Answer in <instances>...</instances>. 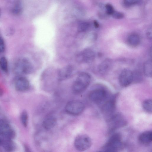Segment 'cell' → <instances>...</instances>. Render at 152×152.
<instances>
[{
    "label": "cell",
    "instance_id": "cell-3",
    "mask_svg": "<svg viewBox=\"0 0 152 152\" xmlns=\"http://www.w3.org/2000/svg\"><path fill=\"white\" fill-rule=\"evenodd\" d=\"M108 121L109 130L113 131L126 125L127 123L123 116L119 113L110 115Z\"/></svg>",
    "mask_w": 152,
    "mask_h": 152
},
{
    "label": "cell",
    "instance_id": "cell-23",
    "mask_svg": "<svg viewBox=\"0 0 152 152\" xmlns=\"http://www.w3.org/2000/svg\"><path fill=\"white\" fill-rule=\"evenodd\" d=\"M22 11V7L19 3H17L11 9L12 13L14 15L20 14Z\"/></svg>",
    "mask_w": 152,
    "mask_h": 152
},
{
    "label": "cell",
    "instance_id": "cell-21",
    "mask_svg": "<svg viewBox=\"0 0 152 152\" xmlns=\"http://www.w3.org/2000/svg\"><path fill=\"white\" fill-rule=\"evenodd\" d=\"M0 68L4 72H7L8 70V62L6 58L2 57L0 58Z\"/></svg>",
    "mask_w": 152,
    "mask_h": 152
},
{
    "label": "cell",
    "instance_id": "cell-32",
    "mask_svg": "<svg viewBox=\"0 0 152 152\" xmlns=\"http://www.w3.org/2000/svg\"><path fill=\"white\" fill-rule=\"evenodd\" d=\"M1 8H0V15L1 14Z\"/></svg>",
    "mask_w": 152,
    "mask_h": 152
},
{
    "label": "cell",
    "instance_id": "cell-14",
    "mask_svg": "<svg viewBox=\"0 0 152 152\" xmlns=\"http://www.w3.org/2000/svg\"><path fill=\"white\" fill-rule=\"evenodd\" d=\"M73 71V68L71 66H67L62 68L58 72V79L63 80L67 79L71 75Z\"/></svg>",
    "mask_w": 152,
    "mask_h": 152
},
{
    "label": "cell",
    "instance_id": "cell-19",
    "mask_svg": "<svg viewBox=\"0 0 152 152\" xmlns=\"http://www.w3.org/2000/svg\"><path fill=\"white\" fill-rule=\"evenodd\" d=\"M143 71L145 75L146 76L151 77L152 75L151 59H148L145 62L143 65Z\"/></svg>",
    "mask_w": 152,
    "mask_h": 152
},
{
    "label": "cell",
    "instance_id": "cell-18",
    "mask_svg": "<svg viewBox=\"0 0 152 152\" xmlns=\"http://www.w3.org/2000/svg\"><path fill=\"white\" fill-rule=\"evenodd\" d=\"M127 41L128 45L131 46L136 47L140 42L139 36L136 33H132L129 35L127 37Z\"/></svg>",
    "mask_w": 152,
    "mask_h": 152
},
{
    "label": "cell",
    "instance_id": "cell-28",
    "mask_svg": "<svg viewBox=\"0 0 152 152\" xmlns=\"http://www.w3.org/2000/svg\"><path fill=\"white\" fill-rule=\"evenodd\" d=\"M5 45L3 38L0 37V53H3L5 50Z\"/></svg>",
    "mask_w": 152,
    "mask_h": 152
},
{
    "label": "cell",
    "instance_id": "cell-15",
    "mask_svg": "<svg viewBox=\"0 0 152 152\" xmlns=\"http://www.w3.org/2000/svg\"><path fill=\"white\" fill-rule=\"evenodd\" d=\"M57 122V119L53 115H50L46 117L42 122V126L46 130H50L53 128Z\"/></svg>",
    "mask_w": 152,
    "mask_h": 152
},
{
    "label": "cell",
    "instance_id": "cell-12",
    "mask_svg": "<svg viewBox=\"0 0 152 152\" xmlns=\"http://www.w3.org/2000/svg\"><path fill=\"white\" fill-rule=\"evenodd\" d=\"M15 89L19 91H24L27 90L29 87V83L25 77L20 76L15 80L14 83Z\"/></svg>",
    "mask_w": 152,
    "mask_h": 152
},
{
    "label": "cell",
    "instance_id": "cell-31",
    "mask_svg": "<svg viewBox=\"0 0 152 152\" xmlns=\"http://www.w3.org/2000/svg\"><path fill=\"white\" fill-rule=\"evenodd\" d=\"M4 93V90L0 86V97L2 96Z\"/></svg>",
    "mask_w": 152,
    "mask_h": 152
},
{
    "label": "cell",
    "instance_id": "cell-27",
    "mask_svg": "<svg viewBox=\"0 0 152 152\" xmlns=\"http://www.w3.org/2000/svg\"><path fill=\"white\" fill-rule=\"evenodd\" d=\"M113 17L115 19H121L124 17V15L122 12L114 11L112 15Z\"/></svg>",
    "mask_w": 152,
    "mask_h": 152
},
{
    "label": "cell",
    "instance_id": "cell-17",
    "mask_svg": "<svg viewBox=\"0 0 152 152\" xmlns=\"http://www.w3.org/2000/svg\"><path fill=\"white\" fill-rule=\"evenodd\" d=\"M12 140L8 138L5 139L1 142V146L7 151H13L16 148V145Z\"/></svg>",
    "mask_w": 152,
    "mask_h": 152
},
{
    "label": "cell",
    "instance_id": "cell-8",
    "mask_svg": "<svg viewBox=\"0 0 152 152\" xmlns=\"http://www.w3.org/2000/svg\"><path fill=\"white\" fill-rule=\"evenodd\" d=\"M95 53L91 49H86L79 53L77 55L76 61L80 63H90L95 58Z\"/></svg>",
    "mask_w": 152,
    "mask_h": 152
},
{
    "label": "cell",
    "instance_id": "cell-9",
    "mask_svg": "<svg viewBox=\"0 0 152 152\" xmlns=\"http://www.w3.org/2000/svg\"><path fill=\"white\" fill-rule=\"evenodd\" d=\"M116 97V95L109 96L101 104V110L104 113L110 115L112 114L115 107Z\"/></svg>",
    "mask_w": 152,
    "mask_h": 152
},
{
    "label": "cell",
    "instance_id": "cell-10",
    "mask_svg": "<svg viewBox=\"0 0 152 152\" xmlns=\"http://www.w3.org/2000/svg\"><path fill=\"white\" fill-rule=\"evenodd\" d=\"M118 80L122 86L126 87L129 86L133 81V72L129 69H124L119 75Z\"/></svg>",
    "mask_w": 152,
    "mask_h": 152
},
{
    "label": "cell",
    "instance_id": "cell-29",
    "mask_svg": "<svg viewBox=\"0 0 152 152\" xmlns=\"http://www.w3.org/2000/svg\"><path fill=\"white\" fill-rule=\"evenodd\" d=\"M152 28L149 27L147 30L146 35L147 37L150 39H151L152 37Z\"/></svg>",
    "mask_w": 152,
    "mask_h": 152
},
{
    "label": "cell",
    "instance_id": "cell-22",
    "mask_svg": "<svg viewBox=\"0 0 152 152\" xmlns=\"http://www.w3.org/2000/svg\"><path fill=\"white\" fill-rule=\"evenodd\" d=\"M20 120L23 126L26 127L28 124V116L27 112L25 111H23L20 115Z\"/></svg>",
    "mask_w": 152,
    "mask_h": 152
},
{
    "label": "cell",
    "instance_id": "cell-6",
    "mask_svg": "<svg viewBox=\"0 0 152 152\" xmlns=\"http://www.w3.org/2000/svg\"><path fill=\"white\" fill-rule=\"evenodd\" d=\"M92 145L91 138L85 134L80 135L75 139L74 145L75 148L80 151H84L89 149Z\"/></svg>",
    "mask_w": 152,
    "mask_h": 152
},
{
    "label": "cell",
    "instance_id": "cell-4",
    "mask_svg": "<svg viewBox=\"0 0 152 152\" xmlns=\"http://www.w3.org/2000/svg\"><path fill=\"white\" fill-rule=\"evenodd\" d=\"M33 67L30 62L26 58L18 60L15 64L14 71L18 74H27L31 73Z\"/></svg>",
    "mask_w": 152,
    "mask_h": 152
},
{
    "label": "cell",
    "instance_id": "cell-1",
    "mask_svg": "<svg viewBox=\"0 0 152 152\" xmlns=\"http://www.w3.org/2000/svg\"><path fill=\"white\" fill-rule=\"evenodd\" d=\"M90 75L86 72L80 73L74 82L72 86L73 91L79 93L84 91L88 86L91 81Z\"/></svg>",
    "mask_w": 152,
    "mask_h": 152
},
{
    "label": "cell",
    "instance_id": "cell-13",
    "mask_svg": "<svg viewBox=\"0 0 152 152\" xmlns=\"http://www.w3.org/2000/svg\"><path fill=\"white\" fill-rule=\"evenodd\" d=\"M112 61L107 58L103 61L99 65L98 70L101 75H104L107 73L110 70L112 65Z\"/></svg>",
    "mask_w": 152,
    "mask_h": 152
},
{
    "label": "cell",
    "instance_id": "cell-20",
    "mask_svg": "<svg viewBox=\"0 0 152 152\" xmlns=\"http://www.w3.org/2000/svg\"><path fill=\"white\" fill-rule=\"evenodd\" d=\"M152 104L151 99H147L143 102L142 107L145 111L149 113H151L152 111Z\"/></svg>",
    "mask_w": 152,
    "mask_h": 152
},
{
    "label": "cell",
    "instance_id": "cell-16",
    "mask_svg": "<svg viewBox=\"0 0 152 152\" xmlns=\"http://www.w3.org/2000/svg\"><path fill=\"white\" fill-rule=\"evenodd\" d=\"M138 140L140 142L144 145L150 144L152 140L151 131H147L141 133L139 136Z\"/></svg>",
    "mask_w": 152,
    "mask_h": 152
},
{
    "label": "cell",
    "instance_id": "cell-11",
    "mask_svg": "<svg viewBox=\"0 0 152 152\" xmlns=\"http://www.w3.org/2000/svg\"><path fill=\"white\" fill-rule=\"evenodd\" d=\"M0 132L5 137L12 139L15 132L10 124L4 120L0 118Z\"/></svg>",
    "mask_w": 152,
    "mask_h": 152
},
{
    "label": "cell",
    "instance_id": "cell-2",
    "mask_svg": "<svg viewBox=\"0 0 152 152\" xmlns=\"http://www.w3.org/2000/svg\"><path fill=\"white\" fill-rule=\"evenodd\" d=\"M121 134L118 133L112 135L102 148L104 151H116L122 147V142Z\"/></svg>",
    "mask_w": 152,
    "mask_h": 152
},
{
    "label": "cell",
    "instance_id": "cell-24",
    "mask_svg": "<svg viewBox=\"0 0 152 152\" xmlns=\"http://www.w3.org/2000/svg\"><path fill=\"white\" fill-rule=\"evenodd\" d=\"M90 24L87 22H83L80 23L78 26V31L83 32L87 31L90 27Z\"/></svg>",
    "mask_w": 152,
    "mask_h": 152
},
{
    "label": "cell",
    "instance_id": "cell-26",
    "mask_svg": "<svg viewBox=\"0 0 152 152\" xmlns=\"http://www.w3.org/2000/svg\"><path fill=\"white\" fill-rule=\"evenodd\" d=\"M105 9L107 14L108 15H111L115 11L113 6L110 4L108 3L105 6Z\"/></svg>",
    "mask_w": 152,
    "mask_h": 152
},
{
    "label": "cell",
    "instance_id": "cell-30",
    "mask_svg": "<svg viewBox=\"0 0 152 152\" xmlns=\"http://www.w3.org/2000/svg\"><path fill=\"white\" fill-rule=\"evenodd\" d=\"M94 24L95 27L96 28H97L99 26V23L96 20H95L94 22Z\"/></svg>",
    "mask_w": 152,
    "mask_h": 152
},
{
    "label": "cell",
    "instance_id": "cell-25",
    "mask_svg": "<svg viewBox=\"0 0 152 152\" xmlns=\"http://www.w3.org/2000/svg\"><path fill=\"white\" fill-rule=\"evenodd\" d=\"M141 0H124V5L127 7H130L137 4Z\"/></svg>",
    "mask_w": 152,
    "mask_h": 152
},
{
    "label": "cell",
    "instance_id": "cell-7",
    "mask_svg": "<svg viewBox=\"0 0 152 152\" xmlns=\"http://www.w3.org/2000/svg\"><path fill=\"white\" fill-rule=\"evenodd\" d=\"M85 108L84 104L79 100H73L66 104L65 110L68 114L73 115H77L81 113Z\"/></svg>",
    "mask_w": 152,
    "mask_h": 152
},
{
    "label": "cell",
    "instance_id": "cell-5",
    "mask_svg": "<svg viewBox=\"0 0 152 152\" xmlns=\"http://www.w3.org/2000/svg\"><path fill=\"white\" fill-rule=\"evenodd\" d=\"M109 97L107 92L105 89L99 88L91 91L89 94V99L93 102L101 104Z\"/></svg>",
    "mask_w": 152,
    "mask_h": 152
}]
</instances>
